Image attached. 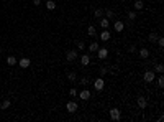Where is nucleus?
I'll use <instances>...</instances> for the list:
<instances>
[{"label":"nucleus","mask_w":164,"mask_h":122,"mask_svg":"<svg viewBox=\"0 0 164 122\" xmlns=\"http://www.w3.org/2000/svg\"><path fill=\"white\" fill-rule=\"evenodd\" d=\"M110 119L115 120V122H118V120L121 119V112H120V109H117V107H112V109H110Z\"/></svg>","instance_id":"nucleus-1"},{"label":"nucleus","mask_w":164,"mask_h":122,"mask_svg":"<svg viewBox=\"0 0 164 122\" xmlns=\"http://www.w3.org/2000/svg\"><path fill=\"white\" fill-rule=\"evenodd\" d=\"M105 88V81H104V78H97L95 79V81H94V89L95 91H102V89H104Z\"/></svg>","instance_id":"nucleus-2"},{"label":"nucleus","mask_w":164,"mask_h":122,"mask_svg":"<svg viewBox=\"0 0 164 122\" xmlns=\"http://www.w3.org/2000/svg\"><path fill=\"white\" fill-rule=\"evenodd\" d=\"M79 58V54H77V50H69L67 53H66V59L69 61V63H72V61H76Z\"/></svg>","instance_id":"nucleus-3"},{"label":"nucleus","mask_w":164,"mask_h":122,"mask_svg":"<svg viewBox=\"0 0 164 122\" xmlns=\"http://www.w3.org/2000/svg\"><path fill=\"white\" fill-rule=\"evenodd\" d=\"M66 109H67V112H71V114H74V112H77V109H79V106H77V102L76 101H69L67 104H66Z\"/></svg>","instance_id":"nucleus-4"},{"label":"nucleus","mask_w":164,"mask_h":122,"mask_svg":"<svg viewBox=\"0 0 164 122\" xmlns=\"http://www.w3.org/2000/svg\"><path fill=\"white\" fill-rule=\"evenodd\" d=\"M77 96L81 97L82 101H89L90 97H92V94H90V91H89V89H82L81 93H77Z\"/></svg>","instance_id":"nucleus-5"},{"label":"nucleus","mask_w":164,"mask_h":122,"mask_svg":"<svg viewBox=\"0 0 164 122\" xmlns=\"http://www.w3.org/2000/svg\"><path fill=\"white\" fill-rule=\"evenodd\" d=\"M18 64H20L23 69H26V68H30V64H31V59L30 58H20L18 59Z\"/></svg>","instance_id":"nucleus-6"},{"label":"nucleus","mask_w":164,"mask_h":122,"mask_svg":"<svg viewBox=\"0 0 164 122\" xmlns=\"http://www.w3.org/2000/svg\"><path fill=\"white\" fill-rule=\"evenodd\" d=\"M99 25H100L102 30H108V27H110V20L102 17V18H99Z\"/></svg>","instance_id":"nucleus-7"},{"label":"nucleus","mask_w":164,"mask_h":122,"mask_svg":"<svg viewBox=\"0 0 164 122\" xmlns=\"http://www.w3.org/2000/svg\"><path fill=\"white\" fill-rule=\"evenodd\" d=\"M136 102H138V107L141 109H146V106H148V101H146V97H143V96H139L138 99H136Z\"/></svg>","instance_id":"nucleus-8"},{"label":"nucleus","mask_w":164,"mask_h":122,"mask_svg":"<svg viewBox=\"0 0 164 122\" xmlns=\"http://www.w3.org/2000/svg\"><path fill=\"white\" fill-rule=\"evenodd\" d=\"M113 28H115V32H117V33H121V32H123V28H125V23L120 22V20H117V22L113 23Z\"/></svg>","instance_id":"nucleus-9"},{"label":"nucleus","mask_w":164,"mask_h":122,"mask_svg":"<svg viewBox=\"0 0 164 122\" xmlns=\"http://www.w3.org/2000/svg\"><path fill=\"white\" fill-rule=\"evenodd\" d=\"M143 79L146 83H153L154 81V71H146V73H144V76H143Z\"/></svg>","instance_id":"nucleus-10"},{"label":"nucleus","mask_w":164,"mask_h":122,"mask_svg":"<svg viewBox=\"0 0 164 122\" xmlns=\"http://www.w3.org/2000/svg\"><path fill=\"white\" fill-rule=\"evenodd\" d=\"M97 56H99L100 59H105L108 56V50L107 48H99V50H97Z\"/></svg>","instance_id":"nucleus-11"},{"label":"nucleus","mask_w":164,"mask_h":122,"mask_svg":"<svg viewBox=\"0 0 164 122\" xmlns=\"http://www.w3.org/2000/svg\"><path fill=\"white\" fill-rule=\"evenodd\" d=\"M81 64L82 66H89L90 64V54L89 53H86V54H82V56H81Z\"/></svg>","instance_id":"nucleus-12"},{"label":"nucleus","mask_w":164,"mask_h":122,"mask_svg":"<svg viewBox=\"0 0 164 122\" xmlns=\"http://www.w3.org/2000/svg\"><path fill=\"white\" fill-rule=\"evenodd\" d=\"M100 40L102 41H108V40H110L112 38V35H110V32H107V30H102V32H100Z\"/></svg>","instance_id":"nucleus-13"},{"label":"nucleus","mask_w":164,"mask_h":122,"mask_svg":"<svg viewBox=\"0 0 164 122\" xmlns=\"http://www.w3.org/2000/svg\"><path fill=\"white\" fill-rule=\"evenodd\" d=\"M139 58H143V59L149 58V50L148 48H141V50H139Z\"/></svg>","instance_id":"nucleus-14"},{"label":"nucleus","mask_w":164,"mask_h":122,"mask_svg":"<svg viewBox=\"0 0 164 122\" xmlns=\"http://www.w3.org/2000/svg\"><path fill=\"white\" fill-rule=\"evenodd\" d=\"M133 7H135V10H143L144 8V2L143 0H135V3H133Z\"/></svg>","instance_id":"nucleus-15"},{"label":"nucleus","mask_w":164,"mask_h":122,"mask_svg":"<svg viewBox=\"0 0 164 122\" xmlns=\"http://www.w3.org/2000/svg\"><path fill=\"white\" fill-rule=\"evenodd\" d=\"M100 48V45L97 43V41H92V43H89V51H92V53H97V50Z\"/></svg>","instance_id":"nucleus-16"},{"label":"nucleus","mask_w":164,"mask_h":122,"mask_svg":"<svg viewBox=\"0 0 164 122\" xmlns=\"http://www.w3.org/2000/svg\"><path fill=\"white\" fill-rule=\"evenodd\" d=\"M16 63H18V59H16L15 56H8V58H7V64H8V66H15Z\"/></svg>","instance_id":"nucleus-17"},{"label":"nucleus","mask_w":164,"mask_h":122,"mask_svg":"<svg viewBox=\"0 0 164 122\" xmlns=\"http://www.w3.org/2000/svg\"><path fill=\"white\" fill-rule=\"evenodd\" d=\"M148 40L151 41V43H156V40H157V33H156V32H151V33L148 35Z\"/></svg>","instance_id":"nucleus-18"},{"label":"nucleus","mask_w":164,"mask_h":122,"mask_svg":"<svg viewBox=\"0 0 164 122\" xmlns=\"http://www.w3.org/2000/svg\"><path fill=\"white\" fill-rule=\"evenodd\" d=\"M46 8L48 10H54L56 8V2H54V0H48L46 2Z\"/></svg>","instance_id":"nucleus-19"},{"label":"nucleus","mask_w":164,"mask_h":122,"mask_svg":"<svg viewBox=\"0 0 164 122\" xmlns=\"http://www.w3.org/2000/svg\"><path fill=\"white\" fill-rule=\"evenodd\" d=\"M154 73H159V74H162V73H164V64H162V63H157L156 68H154Z\"/></svg>","instance_id":"nucleus-20"},{"label":"nucleus","mask_w":164,"mask_h":122,"mask_svg":"<svg viewBox=\"0 0 164 122\" xmlns=\"http://www.w3.org/2000/svg\"><path fill=\"white\" fill-rule=\"evenodd\" d=\"M76 78H77L76 71H69V73H67V79H69V81H72V83H74V81H76Z\"/></svg>","instance_id":"nucleus-21"},{"label":"nucleus","mask_w":164,"mask_h":122,"mask_svg":"<svg viewBox=\"0 0 164 122\" xmlns=\"http://www.w3.org/2000/svg\"><path fill=\"white\" fill-rule=\"evenodd\" d=\"M104 15H105V18H113V10H110V8H107V10H104Z\"/></svg>","instance_id":"nucleus-22"},{"label":"nucleus","mask_w":164,"mask_h":122,"mask_svg":"<svg viewBox=\"0 0 164 122\" xmlns=\"http://www.w3.org/2000/svg\"><path fill=\"white\" fill-rule=\"evenodd\" d=\"M87 35H89V36H95V35H97V32H95V27H92V25H90V27L87 28Z\"/></svg>","instance_id":"nucleus-23"},{"label":"nucleus","mask_w":164,"mask_h":122,"mask_svg":"<svg viewBox=\"0 0 164 122\" xmlns=\"http://www.w3.org/2000/svg\"><path fill=\"white\" fill-rule=\"evenodd\" d=\"M94 15H95V18H102V17H104V10H102V8H95Z\"/></svg>","instance_id":"nucleus-24"},{"label":"nucleus","mask_w":164,"mask_h":122,"mask_svg":"<svg viewBox=\"0 0 164 122\" xmlns=\"http://www.w3.org/2000/svg\"><path fill=\"white\" fill-rule=\"evenodd\" d=\"M8 107H10V99H5L2 104H0V109H3V111H5V109H8Z\"/></svg>","instance_id":"nucleus-25"},{"label":"nucleus","mask_w":164,"mask_h":122,"mask_svg":"<svg viewBox=\"0 0 164 122\" xmlns=\"http://www.w3.org/2000/svg\"><path fill=\"white\" fill-rule=\"evenodd\" d=\"M128 18H130L131 22L136 20V12H135V10H130V12H128Z\"/></svg>","instance_id":"nucleus-26"},{"label":"nucleus","mask_w":164,"mask_h":122,"mask_svg":"<svg viewBox=\"0 0 164 122\" xmlns=\"http://www.w3.org/2000/svg\"><path fill=\"white\" fill-rule=\"evenodd\" d=\"M156 43H157V46H159V48H162L164 46V38H162V36H157Z\"/></svg>","instance_id":"nucleus-27"},{"label":"nucleus","mask_w":164,"mask_h":122,"mask_svg":"<svg viewBox=\"0 0 164 122\" xmlns=\"http://www.w3.org/2000/svg\"><path fill=\"white\" fill-rule=\"evenodd\" d=\"M157 86H159V88H162V86H164V78H162V74H161L159 78H157Z\"/></svg>","instance_id":"nucleus-28"},{"label":"nucleus","mask_w":164,"mask_h":122,"mask_svg":"<svg viewBox=\"0 0 164 122\" xmlns=\"http://www.w3.org/2000/svg\"><path fill=\"white\" fill-rule=\"evenodd\" d=\"M107 73H108V68H105V66H104V68H100V76H102V78H104Z\"/></svg>","instance_id":"nucleus-29"},{"label":"nucleus","mask_w":164,"mask_h":122,"mask_svg":"<svg viewBox=\"0 0 164 122\" xmlns=\"http://www.w3.org/2000/svg\"><path fill=\"white\" fill-rule=\"evenodd\" d=\"M81 84H84V86H86V84H89V78H87V76L81 78Z\"/></svg>","instance_id":"nucleus-30"},{"label":"nucleus","mask_w":164,"mask_h":122,"mask_svg":"<svg viewBox=\"0 0 164 122\" xmlns=\"http://www.w3.org/2000/svg\"><path fill=\"white\" fill-rule=\"evenodd\" d=\"M77 48H79V50H86V43H84V41H79V43H77Z\"/></svg>","instance_id":"nucleus-31"},{"label":"nucleus","mask_w":164,"mask_h":122,"mask_svg":"<svg viewBox=\"0 0 164 122\" xmlns=\"http://www.w3.org/2000/svg\"><path fill=\"white\" fill-rule=\"evenodd\" d=\"M69 94H71L72 97H76V96H77V89H76V88H72V89L69 91Z\"/></svg>","instance_id":"nucleus-32"},{"label":"nucleus","mask_w":164,"mask_h":122,"mask_svg":"<svg viewBox=\"0 0 164 122\" xmlns=\"http://www.w3.org/2000/svg\"><path fill=\"white\" fill-rule=\"evenodd\" d=\"M110 73H113V74H115V73H118V66H112V68H110Z\"/></svg>","instance_id":"nucleus-33"},{"label":"nucleus","mask_w":164,"mask_h":122,"mask_svg":"<svg viewBox=\"0 0 164 122\" xmlns=\"http://www.w3.org/2000/svg\"><path fill=\"white\" fill-rule=\"evenodd\" d=\"M33 3H35V5H36V7H38V5H39V3H41V0H33Z\"/></svg>","instance_id":"nucleus-34"}]
</instances>
